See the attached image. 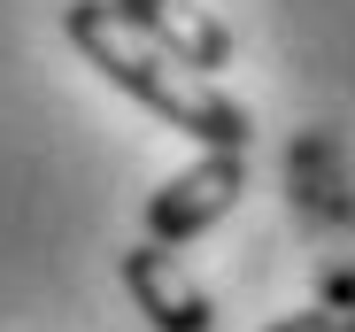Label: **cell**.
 <instances>
[{"mask_svg": "<svg viewBox=\"0 0 355 332\" xmlns=\"http://www.w3.org/2000/svg\"><path fill=\"white\" fill-rule=\"evenodd\" d=\"M62 31H70V46L85 54L116 93H132L139 108H155L170 132L201 139V155H248V139H255L248 108L232 101V93H216L209 78L178 70L170 54H155L124 16L108 8V0H70V8H62Z\"/></svg>", "mask_w": 355, "mask_h": 332, "instance_id": "obj_1", "label": "cell"}, {"mask_svg": "<svg viewBox=\"0 0 355 332\" xmlns=\"http://www.w3.org/2000/svg\"><path fill=\"white\" fill-rule=\"evenodd\" d=\"M240 193H248V155H193L178 178H162V186L147 193V240H155V247L201 240L216 216H232Z\"/></svg>", "mask_w": 355, "mask_h": 332, "instance_id": "obj_2", "label": "cell"}, {"mask_svg": "<svg viewBox=\"0 0 355 332\" xmlns=\"http://www.w3.org/2000/svg\"><path fill=\"white\" fill-rule=\"evenodd\" d=\"M116 16H124L155 54H170L178 70H193V78H216L232 62V31L201 8V0H108Z\"/></svg>", "mask_w": 355, "mask_h": 332, "instance_id": "obj_3", "label": "cell"}, {"mask_svg": "<svg viewBox=\"0 0 355 332\" xmlns=\"http://www.w3.org/2000/svg\"><path fill=\"white\" fill-rule=\"evenodd\" d=\"M124 286H132V302L147 309V324L155 332H216V309H209V294L186 279V263H178L170 247H124Z\"/></svg>", "mask_w": 355, "mask_h": 332, "instance_id": "obj_4", "label": "cell"}, {"mask_svg": "<svg viewBox=\"0 0 355 332\" xmlns=\"http://www.w3.org/2000/svg\"><path fill=\"white\" fill-rule=\"evenodd\" d=\"M270 332H347V317L340 309H302V317H278Z\"/></svg>", "mask_w": 355, "mask_h": 332, "instance_id": "obj_5", "label": "cell"}, {"mask_svg": "<svg viewBox=\"0 0 355 332\" xmlns=\"http://www.w3.org/2000/svg\"><path fill=\"white\" fill-rule=\"evenodd\" d=\"M347 332H355V309H347Z\"/></svg>", "mask_w": 355, "mask_h": 332, "instance_id": "obj_6", "label": "cell"}]
</instances>
